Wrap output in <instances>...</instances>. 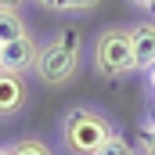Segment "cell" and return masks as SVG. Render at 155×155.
<instances>
[{"label":"cell","mask_w":155,"mask_h":155,"mask_svg":"<svg viewBox=\"0 0 155 155\" xmlns=\"http://www.w3.org/2000/svg\"><path fill=\"white\" fill-rule=\"evenodd\" d=\"M25 97H29V90H25V79L15 76V72H0V116H18L22 108H25Z\"/></svg>","instance_id":"5"},{"label":"cell","mask_w":155,"mask_h":155,"mask_svg":"<svg viewBox=\"0 0 155 155\" xmlns=\"http://www.w3.org/2000/svg\"><path fill=\"white\" fill-rule=\"evenodd\" d=\"M130 36H134V69L148 72L155 65V22L130 29Z\"/></svg>","instance_id":"6"},{"label":"cell","mask_w":155,"mask_h":155,"mask_svg":"<svg viewBox=\"0 0 155 155\" xmlns=\"http://www.w3.org/2000/svg\"><path fill=\"white\" fill-rule=\"evenodd\" d=\"M36 40L29 36H18V40H7L0 47V72H15V76H25L33 65H36Z\"/></svg>","instance_id":"4"},{"label":"cell","mask_w":155,"mask_h":155,"mask_svg":"<svg viewBox=\"0 0 155 155\" xmlns=\"http://www.w3.org/2000/svg\"><path fill=\"white\" fill-rule=\"evenodd\" d=\"M97 155H137V152H134V144H130L123 134H116V130H112V134H108V141L97 148Z\"/></svg>","instance_id":"8"},{"label":"cell","mask_w":155,"mask_h":155,"mask_svg":"<svg viewBox=\"0 0 155 155\" xmlns=\"http://www.w3.org/2000/svg\"><path fill=\"white\" fill-rule=\"evenodd\" d=\"M144 76H148V87H152V90H155V65H152V69H148V72H144Z\"/></svg>","instance_id":"13"},{"label":"cell","mask_w":155,"mask_h":155,"mask_svg":"<svg viewBox=\"0 0 155 155\" xmlns=\"http://www.w3.org/2000/svg\"><path fill=\"white\" fill-rule=\"evenodd\" d=\"M101 0H58L54 4V11H90V7H97Z\"/></svg>","instance_id":"10"},{"label":"cell","mask_w":155,"mask_h":155,"mask_svg":"<svg viewBox=\"0 0 155 155\" xmlns=\"http://www.w3.org/2000/svg\"><path fill=\"white\" fill-rule=\"evenodd\" d=\"M141 141H144V155H155V126H141Z\"/></svg>","instance_id":"11"},{"label":"cell","mask_w":155,"mask_h":155,"mask_svg":"<svg viewBox=\"0 0 155 155\" xmlns=\"http://www.w3.org/2000/svg\"><path fill=\"white\" fill-rule=\"evenodd\" d=\"M36 76L47 83V87H61L76 76L79 69V33L76 29H65L61 36L47 40L36 51Z\"/></svg>","instance_id":"1"},{"label":"cell","mask_w":155,"mask_h":155,"mask_svg":"<svg viewBox=\"0 0 155 155\" xmlns=\"http://www.w3.org/2000/svg\"><path fill=\"white\" fill-rule=\"evenodd\" d=\"M144 7H148V11H155V0H148V4H144Z\"/></svg>","instance_id":"15"},{"label":"cell","mask_w":155,"mask_h":155,"mask_svg":"<svg viewBox=\"0 0 155 155\" xmlns=\"http://www.w3.org/2000/svg\"><path fill=\"white\" fill-rule=\"evenodd\" d=\"M36 4H43V7H54V4H58V0H36Z\"/></svg>","instance_id":"14"},{"label":"cell","mask_w":155,"mask_h":155,"mask_svg":"<svg viewBox=\"0 0 155 155\" xmlns=\"http://www.w3.org/2000/svg\"><path fill=\"white\" fill-rule=\"evenodd\" d=\"M0 155H11V152H7V148H0Z\"/></svg>","instance_id":"18"},{"label":"cell","mask_w":155,"mask_h":155,"mask_svg":"<svg viewBox=\"0 0 155 155\" xmlns=\"http://www.w3.org/2000/svg\"><path fill=\"white\" fill-rule=\"evenodd\" d=\"M152 126H155V101H152Z\"/></svg>","instance_id":"16"},{"label":"cell","mask_w":155,"mask_h":155,"mask_svg":"<svg viewBox=\"0 0 155 155\" xmlns=\"http://www.w3.org/2000/svg\"><path fill=\"white\" fill-rule=\"evenodd\" d=\"M108 134H112V123L105 116H97L94 108H72L61 126L65 148L72 155H97V148L108 141Z\"/></svg>","instance_id":"2"},{"label":"cell","mask_w":155,"mask_h":155,"mask_svg":"<svg viewBox=\"0 0 155 155\" xmlns=\"http://www.w3.org/2000/svg\"><path fill=\"white\" fill-rule=\"evenodd\" d=\"M18 4H22V0H0V7H4V11H15Z\"/></svg>","instance_id":"12"},{"label":"cell","mask_w":155,"mask_h":155,"mask_svg":"<svg viewBox=\"0 0 155 155\" xmlns=\"http://www.w3.org/2000/svg\"><path fill=\"white\" fill-rule=\"evenodd\" d=\"M0 47H4V43H0Z\"/></svg>","instance_id":"19"},{"label":"cell","mask_w":155,"mask_h":155,"mask_svg":"<svg viewBox=\"0 0 155 155\" xmlns=\"http://www.w3.org/2000/svg\"><path fill=\"white\" fill-rule=\"evenodd\" d=\"M134 4H141V7H144V4H148V0H134Z\"/></svg>","instance_id":"17"},{"label":"cell","mask_w":155,"mask_h":155,"mask_svg":"<svg viewBox=\"0 0 155 155\" xmlns=\"http://www.w3.org/2000/svg\"><path fill=\"white\" fill-rule=\"evenodd\" d=\"M18 36H25V22L18 18V11H4L0 7V43L18 40Z\"/></svg>","instance_id":"7"},{"label":"cell","mask_w":155,"mask_h":155,"mask_svg":"<svg viewBox=\"0 0 155 155\" xmlns=\"http://www.w3.org/2000/svg\"><path fill=\"white\" fill-rule=\"evenodd\" d=\"M94 69L105 79H119L134 72V36L130 29H105L94 40Z\"/></svg>","instance_id":"3"},{"label":"cell","mask_w":155,"mask_h":155,"mask_svg":"<svg viewBox=\"0 0 155 155\" xmlns=\"http://www.w3.org/2000/svg\"><path fill=\"white\" fill-rule=\"evenodd\" d=\"M7 152H11V155H51V148H47V144H40V141H33V137H25V141L11 144Z\"/></svg>","instance_id":"9"}]
</instances>
